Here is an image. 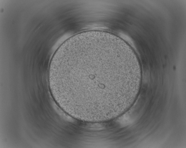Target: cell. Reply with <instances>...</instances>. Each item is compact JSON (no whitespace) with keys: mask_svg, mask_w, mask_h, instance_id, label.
<instances>
[{"mask_svg":"<svg viewBox=\"0 0 186 148\" xmlns=\"http://www.w3.org/2000/svg\"><path fill=\"white\" fill-rule=\"evenodd\" d=\"M140 65L132 48L107 31H84L58 48L50 65L52 95L73 117L96 122L115 118L133 104L140 89Z\"/></svg>","mask_w":186,"mask_h":148,"instance_id":"1","label":"cell"}]
</instances>
